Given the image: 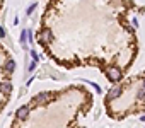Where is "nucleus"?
Here are the masks:
<instances>
[{
    "mask_svg": "<svg viewBox=\"0 0 145 128\" xmlns=\"http://www.w3.org/2000/svg\"><path fill=\"white\" fill-rule=\"evenodd\" d=\"M143 89H145V82H143Z\"/></svg>",
    "mask_w": 145,
    "mask_h": 128,
    "instance_id": "2eb2a0df",
    "label": "nucleus"
},
{
    "mask_svg": "<svg viewBox=\"0 0 145 128\" xmlns=\"http://www.w3.org/2000/svg\"><path fill=\"white\" fill-rule=\"evenodd\" d=\"M34 68H36V63H34V62H33V63H31V65H29V72H33V70H34Z\"/></svg>",
    "mask_w": 145,
    "mask_h": 128,
    "instance_id": "f8f14e48",
    "label": "nucleus"
},
{
    "mask_svg": "<svg viewBox=\"0 0 145 128\" xmlns=\"http://www.w3.org/2000/svg\"><path fill=\"white\" fill-rule=\"evenodd\" d=\"M5 36V31H4V27H0V38H4Z\"/></svg>",
    "mask_w": 145,
    "mask_h": 128,
    "instance_id": "ddd939ff",
    "label": "nucleus"
},
{
    "mask_svg": "<svg viewBox=\"0 0 145 128\" xmlns=\"http://www.w3.org/2000/svg\"><path fill=\"white\" fill-rule=\"evenodd\" d=\"M27 115H29V106H21V108L16 111V116L19 118V120H24V118H27Z\"/></svg>",
    "mask_w": 145,
    "mask_h": 128,
    "instance_id": "20e7f679",
    "label": "nucleus"
},
{
    "mask_svg": "<svg viewBox=\"0 0 145 128\" xmlns=\"http://www.w3.org/2000/svg\"><path fill=\"white\" fill-rule=\"evenodd\" d=\"M14 68H16V62H14V60H9V62L5 63V70L7 72H14Z\"/></svg>",
    "mask_w": 145,
    "mask_h": 128,
    "instance_id": "0eeeda50",
    "label": "nucleus"
},
{
    "mask_svg": "<svg viewBox=\"0 0 145 128\" xmlns=\"http://www.w3.org/2000/svg\"><path fill=\"white\" fill-rule=\"evenodd\" d=\"M39 41L41 43H51L53 41V33H51L50 29H45L41 33V36H39Z\"/></svg>",
    "mask_w": 145,
    "mask_h": 128,
    "instance_id": "7ed1b4c3",
    "label": "nucleus"
},
{
    "mask_svg": "<svg viewBox=\"0 0 145 128\" xmlns=\"http://www.w3.org/2000/svg\"><path fill=\"white\" fill-rule=\"evenodd\" d=\"M123 92V89H121V86H116V87H113L111 91L106 94V99L108 101H113V99H116V97H120V94Z\"/></svg>",
    "mask_w": 145,
    "mask_h": 128,
    "instance_id": "f03ea898",
    "label": "nucleus"
},
{
    "mask_svg": "<svg viewBox=\"0 0 145 128\" xmlns=\"http://www.w3.org/2000/svg\"><path fill=\"white\" fill-rule=\"evenodd\" d=\"M106 74H108V79L111 80V82H118L120 77H121L120 68H116V67H109L108 70H106Z\"/></svg>",
    "mask_w": 145,
    "mask_h": 128,
    "instance_id": "f257e3e1",
    "label": "nucleus"
},
{
    "mask_svg": "<svg viewBox=\"0 0 145 128\" xmlns=\"http://www.w3.org/2000/svg\"><path fill=\"white\" fill-rule=\"evenodd\" d=\"M48 97H50V94H48V92H39V94L34 97V101H36V103H46V101H48Z\"/></svg>",
    "mask_w": 145,
    "mask_h": 128,
    "instance_id": "39448f33",
    "label": "nucleus"
},
{
    "mask_svg": "<svg viewBox=\"0 0 145 128\" xmlns=\"http://www.w3.org/2000/svg\"><path fill=\"white\" fill-rule=\"evenodd\" d=\"M10 91H12V84H10V82H2V84H0V92L9 94Z\"/></svg>",
    "mask_w": 145,
    "mask_h": 128,
    "instance_id": "423d86ee",
    "label": "nucleus"
},
{
    "mask_svg": "<svg viewBox=\"0 0 145 128\" xmlns=\"http://www.w3.org/2000/svg\"><path fill=\"white\" fill-rule=\"evenodd\" d=\"M142 121H145V115H143V116H142Z\"/></svg>",
    "mask_w": 145,
    "mask_h": 128,
    "instance_id": "4468645a",
    "label": "nucleus"
},
{
    "mask_svg": "<svg viewBox=\"0 0 145 128\" xmlns=\"http://www.w3.org/2000/svg\"><path fill=\"white\" fill-rule=\"evenodd\" d=\"M31 56L34 58V62H38V58H39V56H38V53H36V51H34V50L31 51Z\"/></svg>",
    "mask_w": 145,
    "mask_h": 128,
    "instance_id": "9b49d317",
    "label": "nucleus"
},
{
    "mask_svg": "<svg viewBox=\"0 0 145 128\" xmlns=\"http://www.w3.org/2000/svg\"><path fill=\"white\" fill-rule=\"evenodd\" d=\"M138 97H140V99H145V89H140V91H138Z\"/></svg>",
    "mask_w": 145,
    "mask_h": 128,
    "instance_id": "1a4fd4ad",
    "label": "nucleus"
},
{
    "mask_svg": "<svg viewBox=\"0 0 145 128\" xmlns=\"http://www.w3.org/2000/svg\"><path fill=\"white\" fill-rule=\"evenodd\" d=\"M21 43H22V45H26V43H27V31H26V29L21 33Z\"/></svg>",
    "mask_w": 145,
    "mask_h": 128,
    "instance_id": "6e6552de",
    "label": "nucleus"
},
{
    "mask_svg": "<svg viewBox=\"0 0 145 128\" xmlns=\"http://www.w3.org/2000/svg\"><path fill=\"white\" fill-rule=\"evenodd\" d=\"M36 7H38V4H33V5H31V7L27 9V14H31V12H33V10H34V9H36Z\"/></svg>",
    "mask_w": 145,
    "mask_h": 128,
    "instance_id": "9d476101",
    "label": "nucleus"
}]
</instances>
